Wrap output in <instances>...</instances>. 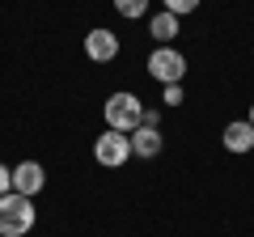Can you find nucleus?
<instances>
[{
    "mask_svg": "<svg viewBox=\"0 0 254 237\" xmlns=\"http://www.w3.org/2000/svg\"><path fill=\"white\" fill-rule=\"evenodd\" d=\"M9 191H13V170L0 161V195H9Z\"/></svg>",
    "mask_w": 254,
    "mask_h": 237,
    "instance_id": "obj_12",
    "label": "nucleus"
},
{
    "mask_svg": "<svg viewBox=\"0 0 254 237\" xmlns=\"http://www.w3.org/2000/svg\"><path fill=\"white\" fill-rule=\"evenodd\" d=\"M165 106H182V85H165Z\"/></svg>",
    "mask_w": 254,
    "mask_h": 237,
    "instance_id": "obj_13",
    "label": "nucleus"
},
{
    "mask_svg": "<svg viewBox=\"0 0 254 237\" xmlns=\"http://www.w3.org/2000/svg\"><path fill=\"white\" fill-rule=\"evenodd\" d=\"M127 157H131V136H123V131H102L98 140H93V161L106 165V170H119V165H127Z\"/></svg>",
    "mask_w": 254,
    "mask_h": 237,
    "instance_id": "obj_4",
    "label": "nucleus"
},
{
    "mask_svg": "<svg viewBox=\"0 0 254 237\" xmlns=\"http://www.w3.org/2000/svg\"><path fill=\"white\" fill-rule=\"evenodd\" d=\"M148 34L157 38V47H170L174 38H178V17H174V13H153V17H148Z\"/></svg>",
    "mask_w": 254,
    "mask_h": 237,
    "instance_id": "obj_9",
    "label": "nucleus"
},
{
    "mask_svg": "<svg viewBox=\"0 0 254 237\" xmlns=\"http://www.w3.org/2000/svg\"><path fill=\"white\" fill-rule=\"evenodd\" d=\"M85 55H89L93 64H110V59H115L119 55V34H110V30H89V34H85Z\"/></svg>",
    "mask_w": 254,
    "mask_h": 237,
    "instance_id": "obj_6",
    "label": "nucleus"
},
{
    "mask_svg": "<svg viewBox=\"0 0 254 237\" xmlns=\"http://www.w3.org/2000/svg\"><path fill=\"white\" fill-rule=\"evenodd\" d=\"M250 127H254V102H250Z\"/></svg>",
    "mask_w": 254,
    "mask_h": 237,
    "instance_id": "obj_15",
    "label": "nucleus"
},
{
    "mask_svg": "<svg viewBox=\"0 0 254 237\" xmlns=\"http://www.w3.org/2000/svg\"><path fill=\"white\" fill-rule=\"evenodd\" d=\"M115 13H119V17H127V21H131V17H144V13H148V0H115Z\"/></svg>",
    "mask_w": 254,
    "mask_h": 237,
    "instance_id": "obj_10",
    "label": "nucleus"
},
{
    "mask_svg": "<svg viewBox=\"0 0 254 237\" xmlns=\"http://www.w3.org/2000/svg\"><path fill=\"white\" fill-rule=\"evenodd\" d=\"M34 203L26 199V195L9 191L0 195V237H26L30 229H34Z\"/></svg>",
    "mask_w": 254,
    "mask_h": 237,
    "instance_id": "obj_2",
    "label": "nucleus"
},
{
    "mask_svg": "<svg viewBox=\"0 0 254 237\" xmlns=\"http://www.w3.org/2000/svg\"><path fill=\"white\" fill-rule=\"evenodd\" d=\"M165 13H174V17H182V13H195L199 9V0H161Z\"/></svg>",
    "mask_w": 254,
    "mask_h": 237,
    "instance_id": "obj_11",
    "label": "nucleus"
},
{
    "mask_svg": "<svg viewBox=\"0 0 254 237\" xmlns=\"http://www.w3.org/2000/svg\"><path fill=\"white\" fill-rule=\"evenodd\" d=\"M161 127H136L131 131V157H144V161H153L157 153H161Z\"/></svg>",
    "mask_w": 254,
    "mask_h": 237,
    "instance_id": "obj_7",
    "label": "nucleus"
},
{
    "mask_svg": "<svg viewBox=\"0 0 254 237\" xmlns=\"http://www.w3.org/2000/svg\"><path fill=\"white\" fill-rule=\"evenodd\" d=\"M148 76L157 85H182V76H187V55L174 51V47H157L148 55Z\"/></svg>",
    "mask_w": 254,
    "mask_h": 237,
    "instance_id": "obj_3",
    "label": "nucleus"
},
{
    "mask_svg": "<svg viewBox=\"0 0 254 237\" xmlns=\"http://www.w3.org/2000/svg\"><path fill=\"white\" fill-rule=\"evenodd\" d=\"M43 186H47V170H43L38 161H21V165H13V191H17V195L34 199Z\"/></svg>",
    "mask_w": 254,
    "mask_h": 237,
    "instance_id": "obj_5",
    "label": "nucleus"
},
{
    "mask_svg": "<svg viewBox=\"0 0 254 237\" xmlns=\"http://www.w3.org/2000/svg\"><path fill=\"white\" fill-rule=\"evenodd\" d=\"M157 123H161V110L144 106V118H140V127H157Z\"/></svg>",
    "mask_w": 254,
    "mask_h": 237,
    "instance_id": "obj_14",
    "label": "nucleus"
},
{
    "mask_svg": "<svg viewBox=\"0 0 254 237\" xmlns=\"http://www.w3.org/2000/svg\"><path fill=\"white\" fill-rule=\"evenodd\" d=\"M220 140H225L229 153H250V148H254V127H250V118H237V123H229Z\"/></svg>",
    "mask_w": 254,
    "mask_h": 237,
    "instance_id": "obj_8",
    "label": "nucleus"
},
{
    "mask_svg": "<svg viewBox=\"0 0 254 237\" xmlns=\"http://www.w3.org/2000/svg\"><path fill=\"white\" fill-rule=\"evenodd\" d=\"M102 115H106V127H110V131H123V136H131V131L140 127V118H144V102H140L136 93L119 89V93H110V98H106Z\"/></svg>",
    "mask_w": 254,
    "mask_h": 237,
    "instance_id": "obj_1",
    "label": "nucleus"
}]
</instances>
